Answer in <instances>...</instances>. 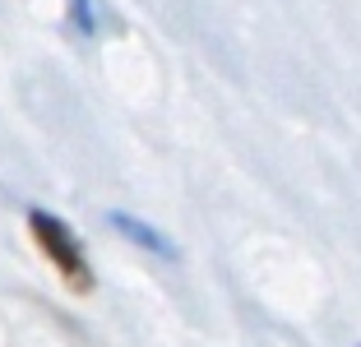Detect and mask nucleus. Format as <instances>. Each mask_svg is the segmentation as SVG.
Here are the masks:
<instances>
[{"mask_svg":"<svg viewBox=\"0 0 361 347\" xmlns=\"http://www.w3.org/2000/svg\"><path fill=\"white\" fill-rule=\"evenodd\" d=\"M28 236H32V245L42 250V260L51 264L56 274H61V283L70 287V292L88 296L97 287L93 264H88L79 236L70 231V222H65L61 213H51V209H28Z\"/></svg>","mask_w":361,"mask_h":347,"instance_id":"f257e3e1","label":"nucleus"},{"mask_svg":"<svg viewBox=\"0 0 361 347\" xmlns=\"http://www.w3.org/2000/svg\"><path fill=\"white\" fill-rule=\"evenodd\" d=\"M65 5H70V19H75L79 32H93V28H97V19H93V0H65Z\"/></svg>","mask_w":361,"mask_h":347,"instance_id":"7ed1b4c3","label":"nucleus"},{"mask_svg":"<svg viewBox=\"0 0 361 347\" xmlns=\"http://www.w3.org/2000/svg\"><path fill=\"white\" fill-rule=\"evenodd\" d=\"M106 222L126 236L130 245H139V250H149V255H158V260H167V264H176L180 260V245L171 241L162 227H153V222H144L139 213H126V209H116V213H106Z\"/></svg>","mask_w":361,"mask_h":347,"instance_id":"f03ea898","label":"nucleus"}]
</instances>
